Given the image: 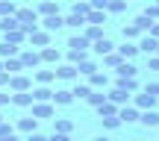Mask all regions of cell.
<instances>
[{
    "label": "cell",
    "instance_id": "1",
    "mask_svg": "<svg viewBox=\"0 0 159 141\" xmlns=\"http://www.w3.org/2000/svg\"><path fill=\"white\" fill-rule=\"evenodd\" d=\"M15 18H18L24 33H33V29L39 27V12L35 9H15Z\"/></svg>",
    "mask_w": 159,
    "mask_h": 141
},
{
    "label": "cell",
    "instance_id": "2",
    "mask_svg": "<svg viewBox=\"0 0 159 141\" xmlns=\"http://www.w3.org/2000/svg\"><path fill=\"white\" fill-rule=\"evenodd\" d=\"M65 27V18L62 15H59V12H56V15H44V21H41V29H47V33H59V29H62Z\"/></svg>",
    "mask_w": 159,
    "mask_h": 141
},
{
    "label": "cell",
    "instance_id": "3",
    "mask_svg": "<svg viewBox=\"0 0 159 141\" xmlns=\"http://www.w3.org/2000/svg\"><path fill=\"white\" fill-rule=\"evenodd\" d=\"M30 85H33V82H30L27 73H21V71H18V73H9V88L12 91H30Z\"/></svg>",
    "mask_w": 159,
    "mask_h": 141
},
{
    "label": "cell",
    "instance_id": "4",
    "mask_svg": "<svg viewBox=\"0 0 159 141\" xmlns=\"http://www.w3.org/2000/svg\"><path fill=\"white\" fill-rule=\"evenodd\" d=\"M27 38H30L33 47H47L50 44V33H47V29H39V27H35L33 33H27Z\"/></svg>",
    "mask_w": 159,
    "mask_h": 141
},
{
    "label": "cell",
    "instance_id": "5",
    "mask_svg": "<svg viewBox=\"0 0 159 141\" xmlns=\"http://www.w3.org/2000/svg\"><path fill=\"white\" fill-rule=\"evenodd\" d=\"M139 112H142V109H136V106H118V118H121V124H136L139 121Z\"/></svg>",
    "mask_w": 159,
    "mask_h": 141
},
{
    "label": "cell",
    "instance_id": "6",
    "mask_svg": "<svg viewBox=\"0 0 159 141\" xmlns=\"http://www.w3.org/2000/svg\"><path fill=\"white\" fill-rule=\"evenodd\" d=\"M156 103H159V97H153L150 91H144V94H136V97H133V106H136V109H153Z\"/></svg>",
    "mask_w": 159,
    "mask_h": 141
},
{
    "label": "cell",
    "instance_id": "7",
    "mask_svg": "<svg viewBox=\"0 0 159 141\" xmlns=\"http://www.w3.org/2000/svg\"><path fill=\"white\" fill-rule=\"evenodd\" d=\"M18 56H21V62H24V71L35 68V65L41 62V53H39V50H21Z\"/></svg>",
    "mask_w": 159,
    "mask_h": 141
},
{
    "label": "cell",
    "instance_id": "8",
    "mask_svg": "<svg viewBox=\"0 0 159 141\" xmlns=\"http://www.w3.org/2000/svg\"><path fill=\"white\" fill-rule=\"evenodd\" d=\"M50 115H53L50 100H33V118H50Z\"/></svg>",
    "mask_w": 159,
    "mask_h": 141
},
{
    "label": "cell",
    "instance_id": "9",
    "mask_svg": "<svg viewBox=\"0 0 159 141\" xmlns=\"http://www.w3.org/2000/svg\"><path fill=\"white\" fill-rule=\"evenodd\" d=\"M106 100H112L115 106H124V103L130 100V91H124V88H118V85H115V88L106 91Z\"/></svg>",
    "mask_w": 159,
    "mask_h": 141
},
{
    "label": "cell",
    "instance_id": "10",
    "mask_svg": "<svg viewBox=\"0 0 159 141\" xmlns=\"http://www.w3.org/2000/svg\"><path fill=\"white\" fill-rule=\"evenodd\" d=\"M139 50L142 53H156L159 50V38H153V35H142V38H139Z\"/></svg>",
    "mask_w": 159,
    "mask_h": 141
},
{
    "label": "cell",
    "instance_id": "11",
    "mask_svg": "<svg viewBox=\"0 0 159 141\" xmlns=\"http://www.w3.org/2000/svg\"><path fill=\"white\" fill-rule=\"evenodd\" d=\"M139 121H142L144 126H159V112H156V106H153V109H142V112H139Z\"/></svg>",
    "mask_w": 159,
    "mask_h": 141
},
{
    "label": "cell",
    "instance_id": "12",
    "mask_svg": "<svg viewBox=\"0 0 159 141\" xmlns=\"http://www.w3.org/2000/svg\"><path fill=\"white\" fill-rule=\"evenodd\" d=\"M3 71H6V73H18V71H24L21 56H6V59H3Z\"/></svg>",
    "mask_w": 159,
    "mask_h": 141
},
{
    "label": "cell",
    "instance_id": "13",
    "mask_svg": "<svg viewBox=\"0 0 159 141\" xmlns=\"http://www.w3.org/2000/svg\"><path fill=\"white\" fill-rule=\"evenodd\" d=\"M85 24H106V9H89L85 12Z\"/></svg>",
    "mask_w": 159,
    "mask_h": 141
},
{
    "label": "cell",
    "instance_id": "14",
    "mask_svg": "<svg viewBox=\"0 0 159 141\" xmlns=\"http://www.w3.org/2000/svg\"><path fill=\"white\" fill-rule=\"evenodd\" d=\"M115 85L124 88V91H130V94H136V91H139V79L136 77H118V82H115Z\"/></svg>",
    "mask_w": 159,
    "mask_h": 141
},
{
    "label": "cell",
    "instance_id": "15",
    "mask_svg": "<svg viewBox=\"0 0 159 141\" xmlns=\"http://www.w3.org/2000/svg\"><path fill=\"white\" fill-rule=\"evenodd\" d=\"M53 73H56V79H74L77 77V65H71V62L68 65H59Z\"/></svg>",
    "mask_w": 159,
    "mask_h": 141
},
{
    "label": "cell",
    "instance_id": "16",
    "mask_svg": "<svg viewBox=\"0 0 159 141\" xmlns=\"http://www.w3.org/2000/svg\"><path fill=\"white\" fill-rule=\"evenodd\" d=\"M91 44H94V53H97V56H103V53L115 50V44L106 38V35H100V38H97V41H91Z\"/></svg>",
    "mask_w": 159,
    "mask_h": 141
},
{
    "label": "cell",
    "instance_id": "17",
    "mask_svg": "<svg viewBox=\"0 0 159 141\" xmlns=\"http://www.w3.org/2000/svg\"><path fill=\"white\" fill-rule=\"evenodd\" d=\"M89 85H91V88H106V85H109V77H106V73H100V71H94V73H89Z\"/></svg>",
    "mask_w": 159,
    "mask_h": 141
},
{
    "label": "cell",
    "instance_id": "18",
    "mask_svg": "<svg viewBox=\"0 0 159 141\" xmlns=\"http://www.w3.org/2000/svg\"><path fill=\"white\" fill-rule=\"evenodd\" d=\"M94 71H97L94 59L85 56V59H80V62H77V73H83V77H89V73H94Z\"/></svg>",
    "mask_w": 159,
    "mask_h": 141
},
{
    "label": "cell",
    "instance_id": "19",
    "mask_svg": "<svg viewBox=\"0 0 159 141\" xmlns=\"http://www.w3.org/2000/svg\"><path fill=\"white\" fill-rule=\"evenodd\" d=\"M115 71H118V77H139V68L130 62V59H124V62H121Z\"/></svg>",
    "mask_w": 159,
    "mask_h": 141
},
{
    "label": "cell",
    "instance_id": "20",
    "mask_svg": "<svg viewBox=\"0 0 159 141\" xmlns=\"http://www.w3.org/2000/svg\"><path fill=\"white\" fill-rule=\"evenodd\" d=\"M121 62H124V56H121L118 50H109V53H103V65H106V68H118Z\"/></svg>",
    "mask_w": 159,
    "mask_h": 141
},
{
    "label": "cell",
    "instance_id": "21",
    "mask_svg": "<svg viewBox=\"0 0 159 141\" xmlns=\"http://www.w3.org/2000/svg\"><path fill=\"white\" fill-rule=\"evenodd\" d=\"M71 100H74L71 88H59V91H53V103H59V106H68Z\"/></svg>",
    "mask_w": 159,
    "mask_h": 141
},
{
    "label": "cell",
    "instance_id": "22",
    "mask_svg": "<svg viewBox=\"0 0 159 141\" xmlns=\"http://www.w3.org/2000/svg\"><path fill=\"white\" fill-rule=\"evenodd\" d=\"M18 53H21V47L18 44H12V41H0V59H6V56H18Z\"/></svg>",
    "mask_w": 159,
    "mask_h": 141
},
{
    "label": "cell",
    "instance_id": "23",
    "mask_svg": "<svg viewBox=\"0 0 159 141\" xmlns=\"http://www.w3.org/2000/svg\"><path fill=\"white\" fill-rule=\"evenodd\" d=\"M89 44H91V41L85 38V35H71V38H68L71 50H89Z\"/></svg>",
    "mask_w": 159,
    "mask_h": 141
},
{
    "label": "cell",
    "instance_id": "24",
    "mask_svg": "<svg viewBox=\"0 0 159 141\" xmlns=\"http://www.w3.org/2000/svg\"><path fill=\"white\" fill-rule=\"evenodd\" d=\"M65 27H74V29L85 27V15H80V12H74V9H71V15L65 18Z\"/></svg>",
    "mask_w": 159,
    "mask_h": 141
},
{
    "label": "cell",
    "instance_id": "25",
    "mask_svg": "<svg viewBox=\"0 0 159 141\" xmlns=\"http://www.w3.org/2000/svg\"><path fill=\"white\" fill-rule=\"evenodd\" d=\"M12 103H15V106H33V94H30V91H15V94H12Z\"/></svg>",
    "mask_w": 159,
    "mask_h": 141
},
{
    "label": "cell",
    "instance_id": "26",
    "mask_svg": "<svg viewBox=\"0 0 159 141\" xmlns=\"http://www.w3.org/2000/svg\"><path fill=\"white\" fill-rule=\"evenodd\" d=\"M118 53H121L124 59H133V56L139 53V44H133V41H127V38H124V44L118 47Z\"/></svg>",
    "mask_w": 159,
    "mask_h": 141
},
{
    "label": "cell",
    "instance_id": "27",
    "mask_svg": "<svg viewBox=\"0 0 159 141\" xmlns=\"http://www.w3.org/2000/svg\"><path fill=\"white\" fill-rule=\"evenodd\" d=\"M89 91H91L89 82H77L74 88H71V94H74V100H85V97H89Z\"/></svg>",
    "mask_w": 159,
    "mask_h": 141
},
{
    "label": "cell",
    "instance_id": "28",
    "mask_svg": "<svg viewBox=\"0 0 159 141\" xmlns=\"http://www.w3.org/2000/svg\"><path fill=\"white\" fill-rule=\"evenodd\" d=\"M41 62H59V50H56V47H50V44H47V47H41Z\"/></svg>",
    "mask_w": 159,
    "mask_h": 141
},
{
    "label": "cell",
    "instance_id": "29",
    "mask_svg": "<svg viewBox=\"0 0 159 141\" xmlns=\"http://www.w3.org/2000/svg\"><path fill=\"white\" fill-rule=\"evenodd\" d=\"M15 27H21L15 15H3L0 18V33H9V29H15Z\"/></svg>",
    "mask_w": 159,
    "mask_h": 141
},
{
    "label": "cell",
    "instance_id": "30",
    "mask_svg": "<svg viewBox=\"0 0 159 141\" xmlns=\"http://www.w3.org/2000/svg\"><path fill=\"white\" fill-rule=\"evenodd\" d=\"M85 38H89V41H97V38H100V35H103V29H100V24H85Z\"/></svg>",
    "mask_w": 159,
    "mask_h": 141
},
{
    "label": "cell",
    "instance_id": "31",
    "mask_svg": "<svg viewBox=\"0 0 159 141\" xmlns=\"http://www.w3.org/2000/svg\"><path fill=\"white\" fill-rule=\"evenodd\" d=\"M6 35V41H12V44H21L24 38H27V33H24L21 27H15V29H9V33H3Z\"/></svg>",
    "mask_w": 159,
    "mask_h": 141
},
{
    "label": "cell",
    "instance_id": "32",
    "mask_svg": "<svg viewBox=\"0 0 159 141\" xmlns=\"http://www.w3.org/2000/svg\"><path fill=\"white\" fill-rule=\"evenodd\" d=\"M85 100H89V106H94V109H97V106H100L103 100H106V94H103L100 88H91V91H89V97H85Z\"/></svg>",
    "mask_w": 159,
    "mask_h": 141
},
{
    "label": "cell",
    "instance_id": "33",
    "mask_svg": "<svg viewBox=\"0 0 159 141\" xmlns=\"http://www.w3.org/2000/svg\"><path fill=\"white\" fill-rule=\"evenodd\" d=\"M97 115H100V118H106V115H118V106H115L112 100H103L100 106H97Z\"/></svg>",
    "mask_w": 159,
    "mask_h": 141
},
{
    "label": "cell",
    "instance_id": "34",
    "mask_svg": "<svg viewBox=\"0 0 159 141\" xmlns=\"http://www.w3.org/2000/svg\"><path fill=\"white\" fill-rule=\"evenodd\" d=\"M121 35H124L127 41H133V38H139V35H142V29H139L136 24H127V27L121 29Z\"/></svg>",
    "mask_w": 159,
    "mask_h": 141
},
{
    "label": "cell",
    "instance_id": "35",
    "mask_svg": "<svg viewBox=\"0 0 159 141\" xmlns=\"http://www.w3.org/2000/svg\"><path fill=\"white\" fill-rule=\"evenodd\" d=\"M33 100H53V91L47 88V85H39V88L33 91Z\"/></svg>",
    "mask_w": 159,
    "mask_h": 141
},
{
    "label": "cell",
    "instance_id": "36",
    "mask_svg": "<svg viewBox=\"0 0 159 141\" xmlns=\"http://www.w3.org/2000/svg\"><path fill=\"white\" fill-rule=\"evenodd\" d=\"M59 6L53 3V0H44V3H39V15H56Z\"/></svg>",
    "mask_w": 159,
    "mask_h": 141
},
{
    "label": "cell",
    "instance_id": "37",
    "mask_svg": "<svg viewBox=\"0 0 159 141\" xmlns=\"http://www.w3.org/2000/svg\"><path fill=\"white\" fill-rule=\"evenodd\" d=\"M35 121H39V118H21V121H18V130H21V132H35Z\"/></svg>",
    "mask_w": 159,
    "mask_h": 141
},
{
    "label": "cell",
    "instance_id": "38",
    "mask_svg": "<svg viewBox=\"0 0 159 141\" xmlns=\"http://www.w3.org/2000/svg\"><path fill=\"white\" fill-rule=\"evenodd\" d=\"M100 121H103V130H118V126H121L118 115H106V118H100Z\"/></svg>",
    "mask_w": 159,
    "mask_h": 141
},
{
    "label": "cell",
    "instance_id": "39",
    "mask_svg": "<svg viewBox=\"0 0 159 141\" xmlns=\"http://www.w3.org/2000/svg\"><path fill=\"white\" fill-rule=\"evenodd\" d=\"M35 79H39L41 85H50L53 79H56V73H53V71H35Z\"/></svg>",
    "mask_w": 159,
    "mask_h": 141
},
{
    "label": "cell",
    "instance_id": "40",
    "mask_svg": "<svg viewBox=\"0 0 159 141\" xmlns=\"http://www.w3.org/2000/svg\"><path fill=\"white\" fill-rule=\"evenodd\" d=\"M71 130H74V124H71L68 118H56V132H62V135H68Z\"/></svg>",
    "mask_w": 159,
    "mask_h": 141
},
{
    "label": "cell",
    "instance_id": "41",
    "mask_svg": "<svg viewBox=\"0 0 159 141\" xmlns=\"http://www.w3.org/2000/svg\"><path fill=\"white\" fill-rule=\"evenodd\" d=\"M124 9H127V0H109V6H106V12H115V15H121Z\"/></svg>",
    "mask_w": 159,
    "mask_h": 141
},
{
    "label": "cell",
    "instance_id": "42",
    "mask_svg": "<svg viewBox=\"0 0 159 141\" xmlns=\"http://www.w3.org/2000/svg\"><path fill=\"white\" fill-rule=\"evenodd\" d=\"M133 24H136V27L142 29V33H148V29H150V24H153V21H150V18H148V15H144V12H142V15H139L136 21H133Z\"/></svg>",
    "mask_w": 159,
    "mask_h": 141
},
{
    "label": "cell",
    "instance_id": "43",
    "mask_svg": "<svg viewBox=\"0 0 159 141\" xmlns=\"http://www.w3.org/2000/svg\"><path fill=\"white\" fill-rule=\"evenodd\" d=\"M15 9H18V6L12 3V0H0V18H3V15H15Z\"/></svg>",
    "mask_w": 159,
    "mask_h": 141
},
{
    "label": "cell",
    "instance_id": "44",
    "mask_svg": "<svg viewBox=\"0 0 159 141\" xmlns=\"http://www.w3.org/2000/svg\"><path fill=\"white\" fill-rule=\"evenodd\" d=\"M144 15H148L150 21H159V3H150L148 9H144Z\"/></svg>",
    "mask_w": 159,
    "mask_h": 141
},
{
    "label": "cell",
    "instance_id": "45",
    "mask_svg": "<svg viewBox=\"0 0 159 141\" xmlns=\"http://www.w3.org/2000/svg\"><path fill=\"white\" fill-rule=\"evenodd\" d=\"M80 59H85V50H68V62L71 65H77Z\"/></svg>",
    "mask_w": 159,
    "mask_h": 141
},
{
    "label": "cell",
    "instance_id": "46",
    "mask_svg": "<svg viewBox=\"0 0 159 141\" xmlns=\"http://www.w3.org/2000/svg\"><path fill=\"white\" fill-rule=\"evenodd\" d=\"M12 135H15V130H12L6 121H0V138H12Z\"/></svg>",
    "mask_w": 159,
    "mask_h": 141
},
{
    "label": "cell",
    "instance_id": "47",
    "mask_svg": "<svg viewBox=\"0 0 159 141\" xmlns=\"http://www.w3.org/2000/svg\"><path fill=\"white\" fill-rule=\"evenodd\" d=\"M89 9H91V3H89V0H77V3H74V12H80V15H85Z\"/></svg>",
    "mask_w": 159,
    "mask_h": 141
},
{
    "label": "cell",
    "instance_id": "48",
    "mask_svg": "<svg viewBox=\"0 0 159 141\" xmlns=\"http://www.w3.org/2000/svg\"><path fill=\"white\" fill-rule=\"evenodd\" d=\"M148 68L150 71H159V53H150V56H148Z\"/></svg>",
    "mask_w": 159,
    "mask_h": 141
},
{
    "label": "cell",
    "instance_id": "49",
    "mask_svg": "<svg viewBox=\"0 0 159 141\" xmlns=\"http://www.w3.org/2000/svg\"><path fill=\"white\" fill-rule=\"evenodd\" d=\"M89 3H91V9H106L109 0H89Z\"/></svg>",
    "mask_w": 159,
    "mask_h": 141
},
{
    "label": "cell",
    "instance_id": "50",
    "mask_svg": "<svg viewBox=\"0 0 159 141\" xmlns=\"http://www.w3.org/2000/svg\"><path fill=\"white\" fill-rule=\"evenodd\" d=\"M9 103H12V94L9 91H0V106H9Z\"/></svg>",
    "mask_w": 159,
    "mask_h": 141
},
{
    "label": "cell",
    "instance_id": "51",
    "mask_svg": "<svg viewBox=\"0 0 159 141\" xmlns=\"http://www.w3.org/2000/svg\"><path fill=\"white\" fill-rule=\"evenodd\" d=\"M144 91H150L153 97H159V82H148V88H144Z\"/></svg>",
    "mask_w": 159,
    "mask_h": 141
},
{
    "label": "cell",
    "instance_id": "52",
    "mask_svg": "<svg viewBox=\"0 0 159 141\" xmlns=\"http://www.w3.org/2000/svg\"><path fill=\"white\" fill-rule=\"evenodd\" d=\"M148 33L153 35V38H159V21H153V24H150V29H148Z\"/></svg>",
    "mask_w": 159,
    "mask_h": 141
},
{
    "label": "cell",
    "instance_id": "53",
    "mask_svg": "<svg viewBox=\"0 0 159 141\" xmlns=\"http://www.w3.org/2000/svg\"><path fill=\"white\" fill-rule=\"evenodd\" d=\"M0 85H9V73L6 71H0Z\"/></svg>",
    "mask_w": 159,
    "mask_h": 141
},
{
    "label": "cell",
    "instance_id": "54",
    "mask_svg": "<svg viewBox=\"0 0 159 141\" xmlns=\"http://www.w3.org/2000/svg\"><path fill=\"white\" fill-rule=\"evenodd\" d=\"M0 71H3V59H0Z\"/></svg>",
    "mask_w": 159,
    "mask_h": 141
},
{
    "label": "cell",
    "instance_id": "55",
    "mask_svg": "<svg viewBox=\"0 0 159 141\" xmlns=\"http://www.w3.org/2000/svg\"><path fill=\"white\" fill-rule=\"evenodd\" d=\"M0 121H3V115H0Z\"/></svg>",
    "mask_w": 159,
    "mask_h": 141
},
{
    "label": "cell",
    "instance_id": "56",
    "mask_svg": "<svg viewBox=\"0 0 159 141\" xmlns=\"http://www.w3.org/2000/svg\"><path fill=\"white\" fill-rule=\"evenodd\" d=\"M156 3H159V0H156Z\"/></svg>",
    "mask_w": 159,
    "mask_h": 141
}]
</instances>
